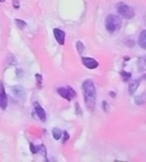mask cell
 Wrapping results in <instances>:
<instances>
[{"label":"cell","mask_w":146,"mask_h":162,"mask_svg":"<svg viewBox=\"0 0 146 162\" xmlns=\"http://www.w3.org/2000/svg\"><path fill=\"white\" fill-rule=\"evenodd\" d=\"M82 90L86 108L89 111H93L94 108H95L96 102V89L91 80L84 81L82 84Z\"/></svg>","instance_id":"cell-1"},{"label":"cell","mask_w":146,"mask_h":162,"mask_svg":"<svg viewBox=\"0 0 146 162\" xmlns=\"http://www.w3.org/2000/svg\"><path fill=\"white\" fill-rule=\"evenodd\" d=\"M122 26L121 19L119 18L117 15L109 14L106 17L105 19V27L107 29V31H109L110 33H113L115 31L119 30Z\"/></svg>","instance_id":"cell-2"},{"label":"cell","mask_w":146,"mask_h":162,"mask_svg":"<svg viewBox=\"0 0 146 162\" xmlns=\"http://www.w3.org/2000/svg\"><path fill=\"white\" fill-rule=\"evenodd\" d=\"M117 12L118 14L123 17L125 19H131L134 16V10L132 9V7L126 5V4L120 3L117 7Z\"/></svg>","instance_id":"cell-3"},{"label":"cell","mask_w":146,"mask_h":162,"mask_svg":"<svg viewBox=\"0 0 146 162\" xmlns=\"http://www.w3.org/2000/svg\"><path fill=\"white\" fill-rule=\"evenodd\" d=\"M57 92L59 95H61L64 99H66L68 101L72 100L73 98L76 96V92L73 90L72 87L70 86H64V87H59L57 89Z\"/></svg>","instance_id":"cell-4"},{"label":"cell","mask_w":146,"mask_h":162,"mask_svg":"<svg viewBox=\"0 0 146 162\" xmlns=\"http://www.w3.org/2000/svg\"><path fill=\"white\" fill-rule=\"evenodd\" d=\"M8 105V99L5 92V89L2 83H0V108L2 110H5Z\"/></svg>","instance_id":"cell-5"},{"label":"cell","mask_w":146,"mask_h":162,"mask_svg":"<svg viewBox=\"0 0 146 162\" xmlns=\"http://www.w3.org/2000/svg\"><path fill=\"white\" fill-rule=\"evenodd\" d=\"M81 62H82V64L86 68H88V69H95V68L99 65L98 61L90 57H82L81 58Z\"/></svg>","instance_id":"cell-6"},{"label":"cell","mask_w":146,"mask_h":162,"mask_svg":"<svg viewBox=\"0 0 146 162\" xmlns=\"http://www.w3.org/2000/svg\"><path fill=\"white\" fill-rule=\"evenodd\" d=\"M54 33V37L56 41L60 45H64V42H65V32L62 31L61 29L59 28H55L53 30Z\"/></svg>","instance_id":"cell-7"},{"label":"cell","mask_w":146,"mask_h":162,"mask_svg":"<svg viewBox=\"0 0 146 162\" xmlns=\"http://www.w3.org/2000/svg\"><path fill=\"white\" fill-rule=\"evenodd\" d=\"M34 110H35V113L37 114L38 118H39L42 122H45V120H46L45 111H44V109L37 103V102H35V103H34Z\"/></svg>","instance_id":"cell-8"},{"label":"cell","mask_w":146,"mask_h":162,"mask_svg":"<svg viewBox=\"0 0 146 162\" xmlns=\"http://www.w3.org/2000/svg\"><path fill=\"white\" fill-rule=\"evenodd\" d=\"M138 44L140 45L141 48H146V30H142L138 38Z\"/></svg>","instance_id":"cell-9"},{"label":"cell","mask_w":146,"mask_h":162,"mask_svg":"<svg viewBox=\"0 0 146 162\" xmlns=\"http://www.w3.org/2000/svg\"><path fill=\"white\" fill-rule=\"evenodd\" d=\"M139 83H140V81L139 80H133L130 82L129 84V94H133L135 91H136V89L137 87L139 86Z\"/></svg>","instance_id":"cell-10"},{"label":"cell","mask_w":146,"mask_h":162,"mask_svg":"<svg viewBox=\"0 0 146 162\" xmlns=\"http://www.w3.org/2000/svg\"><path fill=\"white\" fill-rule=\"evenodd\" d=\"M52 135H53V138L55 140H59L62 136V132L58 127H55V128H53V130H52Z\"/></svg>","instance_id":"cell-11"},{"label":"cell","mask_w":146,"mask_h":162,"mask_svg":"<svg viewBox=\"0 0 146 162\" xmlns=\"http://www.w3.org/2000/svg\"><path fill=\"white\" fill-rule=\"evenodd\" d=\"M120 74H121L122 76V78L124 81H128L130 78H131V73H129V72H126V71H121L120 72Z\"/></svg>","instance_id":"cell-12"},{"label":"cell","mask_w":146,"mask_h":162,"mask_svg":"<svg viewBox=\"0 0 146 162\" xmlns=\"http://www.w3.org/2000/svg\"><path fill=\"white\" fill-rule=\"evenodd\" d=\"M15 23H16L17 27H18L19 29H23L25 26H26V23H25L24 21L21 20V19H16L15 20Z\"/></svg>","instance_id":"cell-13"},{"label":"cell","mask_w":146,"mask_h":162,"mask_svg":"<svg viewBox=\"0 0 146 162\" xmlns=\"http://www.w3.org/2000/svg\"><path fill=\"white\" fill-rule=\"evenodd\" d=\"M76 46H77V51H78L79 54H82L83 51H84V45L81 41H78L76 43Z\"/></svg>","instance_id":"cell-14"},{"label":"cell","mask_w":146,"mask_h":162,"mask_svg":"<svg viewBox=\"0 0 146 162\" xmlns=\"http://www.w3.org/2000/svg\"><path fill=\"white\" fill-rule=\"evenodd\" d=\"M35 78H36V81H37V86H38V88L39 89H41V87H42V84H41V82H42V76L40 75V74H36L35 75Z\"/></svg>","instance_id":"cell-15"},{"label":"cell","mask_w":146,"mask_h":162,"mask_svg":"<svg viewBox=\"0 0 146 162\" xmlns=\"http://www.w3.org/2000/svg\"><path fill=\"white\" fill-rule=\"evenodd\" d=\"M30 150H31V152L33 153V154H36V153L38 152V147L34 146L33 143H30Z\"/></svg>","instance_id":"cell-16"},{"label":"cell","mask_w":146,"mask_h":162,"mask_svg":"<svg viewBox=\"0 0 146 162\" xmlns=\"http://www.w3.org/2000/svg\"><path fill=\"white\" fill-rule=\"evenodd\" d=\"M39 148L41 149L42 151H43V155H44V158L47 160V155H46V149H45V146L44 145H40Z\"/></svg>","instance_id":"cell-17"},{"label":"cell","mask_w":146,"mask_h":162,"mask_svg":"<svg viewBox=\"0 0 146 162\" xmlns=\"http://www.w3.org/2000/svg\"><path fill=\"white\" fill-rule=\"evenodd\" d=\"M63 135H64V139H63V143H65L68 139H69V134L67 133V132H64L63 133Z\"/></svg>","instance_id":"cell-18"},{"label":"cell","mask_w":146,"mask_h":162,"mask_svg":"<svg viewBox=\"0 0 146 162\" xmlns=\"http://www.w3.org/2000/svg\"><path fill=\"white\" fill-rule=\"evenodd\" d=\"M13 6L15 9H18L19 8V1L18 0H13Z\"/></svg>","instance_id":"cell-19"},{"label":"cell","mask_w":146,"mask_h":162,"mask_svg":"<svg viewBox=\"0 0 146 162\" xmlns=\"http://www.w3.org/2000/svg\"><path fill=\"white\" fill-rule=\"evenodd\" d=\"M103 106H104V110H105V111H108V105L106 104L105 101H103Z\"/></svg>","instance_id":"cell-20"},{"label":"cell","mask_w":146,"mask_h":162,"mask_svg":"<svg viewBox=\"0 0 146 162\" xmlns=\"http://www.w3.org/2000/svg\"><path fill=\"white\" fill-rule=\"evenodd\" d=\"M4 1H5V0H0V2H4Z\"/></svg>","instance_id":"cell-21"}]
</instances>
